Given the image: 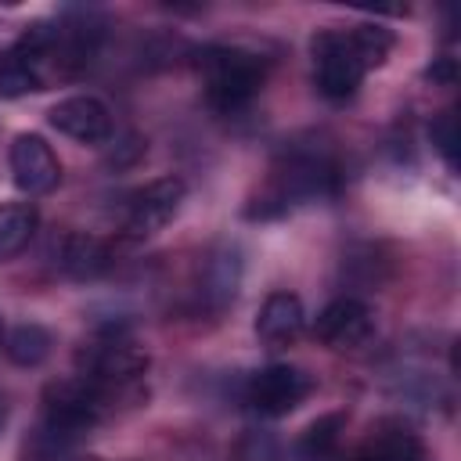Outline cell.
Listing matches in <instances>:
<instances>
[{
	"label": "cell",
	"instance_id": "3957f363",
	"mask_svg": "<svg viewBox=\"0 0 461 461\" xmlns=\"http://www.w3.org/2000/svg\"><path fill=\"white\" fill-rule=\"evenodd\" d=\"M108 407H112V389H104L83 375L58 378L43 389V421L72 439H79L86 429H94Z\"/></svg>",
	"mask_w": 461,
	"mask_h": 461
},
{
	"label": "cell",
	"instance_id": "7c38bea8",
	"mask_svg": "<svg viewBox=\"0 0 461 461\" xmlns=\"http://www.w3.org/2000/svg\"><path fill=\"white\" fill-rule=\"evenodd\" d=\"M349 461H429V450L407 425L382 421L378 429H371V436Z\"/></svg>",
	"mask_w": 461,
	"mask_h": 461
},
{
	"label": "cell",
	"instance_id": "30bf717a",
	"mask_svg": "<svg viewBox=\"0 0 461 461\" xmlns=\"http://www.w3.org/2000/svg\"><path fill=\"white\" fill-rule=\"evenodd\" d=\"M50 126L79 144H104L112 137V112L104 108V101L90 97V94H76V97H65L58 101L50 112H47Z\"/></svg>",
	"mask_w": 461,
	"mask_h": 461
},
{
	"label": "cell",
	"instance_id": "277c9868",
	"mask_svg": "<svg viewBox=\"0 0 461 461\" xmlns=\"http://www.w3.org/2000/svg\"><path fill=\"white\" fill-rule=\"evenodd\" d=\"M76 367L83 378L104 389H119L137 382L148 371V353L122 331H101L76 349Z\"/></svg>",
	"mask_w": 461,
	"mask_h": 461
},
{
	"label": "cell",
	"instance_id": "44dd1931",
	"mask_svg": "<svg viewBox=\"0 0 461 461\" xmlns=\"http://www.w3.org/2000/svg\"><path fill=\"white\" fill-rule=\"evenodd\" d=\"M4 421H7V403H4V396H0V429H4Z\"/></svg>",
	"mask_w": 461,
	"mask_h": 461
},
{
	"label": "cell",
	"instance_id": "ac0fdd59",
	"mask_svg": "<svg viewBox=\"0 0 461 461\" xmlns=\"http://www.w3.org/2000/svg\"><path fill=\"white\" fill-rule=\"evenodd\" d=\"M238 461H285V454H281V443L270 432L252 429L238 443Z\"/></svg>",
	"mask_w": 461,
	"mask_h": 461
},
{
	"label": "cell",
	"instance_id": "e0dca14e",
	"mask_svg": "<svg viewBox=\"0 0 461 461\" xmlns=\"http://www.w3.org/2000/svg\"><path fill=\"white\" fill-rule=\"evenodd\" d=\"M36 230V209L25 202L0 205V259L18 256Z\"/></svg>",
	"mask_w": 461,
	"mask_h": 461
},
{
	"label": "cell",
	"instance_id": "603a6c76",
	"mask_svg": "<svg viewBox=\"0 0 461 461\" xmlns=\"http://www.w3.org/2000/svg\"><path fill=\"white\" fill-rule=\"evenodd\" d=\"M0 339H4V324H0Z\"/></svg>",
	"mask_w": 461,
	"mask_h": 461
},
{
	"label": "cell",
	"instance_id": "5b68a950",
	"mask_svg": "<svg viewBox=\"0 0 461 461\" xmlns=\"http://www.w3.org/2000/svg\"><path fill=\"white\" fill-rule=\"evenodd\" d=\"M58 50V29L36 22L0 54V97L14 101L32 90H43L47 58Z\"/></svg>",
	"mask_w": 461,
	"mask_h": 461
},
{
	"label": "cell",
	"instance_id": "7402d4cb",
	"mask_svg": "<svg viewBox=\"0 0 461 461\" xmlns=\"http://www.w3.org/2000/svg\"><path fill=\"white\" fill-rule=\"evenodd\" d=\"M72 461H97V457H72Z\"/></svg>",
	"mask_w": 461,
	"mask_h": 461
},
{
	"label": "cell",
	"instance_id": "9a60e30c",
	"mask_svg": "<svg viewBox=\"0 0 461 461\" xmlns=\"http://www.w3.org/2000/svg\"><path fill=\"white\" fill-rule=\"evenodd\" d=\"M342 429H346V414H324L317 418L295 443V457L299 461H328L335 450H339V439H342Z\"/></svg>",
	"mask_w": 461,
	"mask_h": 461
},
{
	"label": "cell",
	"instance_id": "ba28073f",
	"mask_svg": "<svg viewBox=\"0 0 461 461\" xmlns=\"http://www.w3.org/2000/svg\"><path fill=\"white\" fill-rule=\"evenodd\" d=\"M313 335L331 349H360L375 335V313H371V306L364 299H353V295L331 299L317 313Z\"/></svg>",
	"mask_w": 461,
	"mask_h": 461
},
{
	"label": "cell",
	"instance_id": "9c48e42d",
	"mask_svg": "<svg viewBox=\"0 0 461 461\" xmlns=\"http://www.w3.org/2000/svg\"><path fill=\"white\" fill-rule=\"evenodd\" d=\"M11 180L25 194H47L61 180V166L40 133H18L11 140Z\"/></svg>",
	"mask_w": 461,
	"mask_h": 461
},
{
	"label": "cell",
	"instance_id": "d6986e66",
	"mask_svg": "<svg viewBox=\"0 0 461 461\" xmlns=\"http://www.w3.org/2000/svg\"><path fill=\"white\" fill-rule=\"evenodd\" d=\"M429 137L436 144V151L443 155V162L450 169H457V115L454 112H443L432 126H429Z\"/></svg>",
	"mask_w": 461,
	"mask_h": 461
},
{
	"label": "cell",
	"instance_id": "ffe728a7",
	"mask_svg": "<svg viewBox=\"0 0 461 461\" xmlns=\"http://www.w3.org/2000/svg\"><path fill=\"white\" fill-rule=\"evenodd\" d=\"M425 79H432V83H454V61L450 58H439L436 65L425 68Z\"/></svg>",
	"mask_w": 461,
	"mask_h": 461
},
{
	"label": "cell",
	"instance_id": "8992f818",
	"mask_svg": "<svg viewBox=\"0 0 461 461\" xmlns=\"http://www.w3.org/2000/svg\"><path fill=\"white\" fill-rule=\"evenodd\" d=\"M310 393H313V378L295 364H270V367L256 371L245 385L249 407L263 418L292 414Z\"/></svg>",
	"mask_w": 461,
	"mask_h": 461
},
{
	"label": "cell",
	"instance_id": "8fae6325",
	"mask_svg": "<svg viewBox=\"0 0 461 461\" xmlns=\"http://www.w3.org/2000/svg\"><path fill=\"white\" fill-rule=\"evenodd\" d=\"M303 324H306V310H303V299L292 295V292L267 295V303L256 313V335L267 346H288V342H295L299 331H303Z\"/></svg>",
	"mask_w": 461,
	"mask_h": 461
},
{
	"label": "cell",
	"instance_id": "5bb4252c",
	"mask_svg": "<svg viewBox=\"0 0 461 461\" xmlns=\"http://www.w3.org/2000/svg\"><path fill=\"white\" fill-rule=\"evenodd\" d=\"M58 267L76 281H94L112 267V252L94 234H65L58 249Z\"/></svg>",
	"mask_w": 461,
	"mask_h": 461
},
{
	"label": "cell",
	"instance_id": "6da1fadb",
	"mask_svg": "<svg viewBox=\"0 0 461 461\" xmlns=\"http://www.w3.org/2000/svg\"><path fill=\"white\" fill-rule=\"evenodd\" d=\"M313 50V79L328 101H346L357 94L367 68L382 65L393 50V32L382 25H353V29H324L310 43Z\"/></svg>",
	"mask_w": 461,
	"mask_h": 461
},
{
	"label": "cell",
	"instance_id": "52a82bcc",
	"mask_svg": "<svg viewBox=\"0 0 461 461\" xmlns=\"http://www.w3.org/2000/svg\"><path fill=\"white\" fill-rule=\"evenodd\" d=\"M184 194H187V184L180 176H158V180L137 187L126 202V234L148 238V234L162 230L176 216Z\"/></svg>",
	"mask_w": 461,
	"mask_h": 461
},
{
	"label": "cell",
	"instance_id": "4fadbf2b",
	"mask_svg": "<svg viewBox=\"0 0 461 461\" xmlns=\"http://www.w3.org/2000/svg\"><path fill=\"white\" fill-rule=\"evenodd\" d=\"M238 285H241V252L234 245H223V249H216L205 259V270H202V303L212 313H220V310H227L234 303Z\"/></svg>",
	"mask_w": 461,
	"mask_h": 461
},
{
	"label": "cell",
	"instance_id": "7a4b0ae2",
	"mask_svg": "<svg viewBox=\"0 0 461 461\" xmlns=\"http://www.w3.org/2000/svg\"><path fill=\"white\" fill-rule=\"evenodd\" d=\"M198 72L216 112H241L267 79L263 58L245 47H205L198 54Z\"/></svg>",
	"mask_w": 461,
	"mask_h": 461
},
{
	"label": "cell",
	"instance_id": "2e32d148",
	"mask_svg": "<svg viewBox=\"0 0 461 461\" xmlns=\"http://www.w3.org/2000/svg\"><path fill=\"white\" fill-rule=\"evenodd\" d=\"M50 346H54V335L43 328V324H18L11 328V335L4 339V349L7 357L18 364V367H36L50 357Z\"/></svg>",
	"mask_w": 461,
	"mask_h": 461
}]
</instances>
